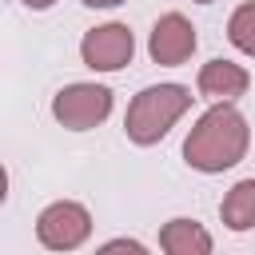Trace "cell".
Wrapping results in <instances>:
<instances>
[{
    "mask_svg": "<svg viewBox=\"0 0 255 255\" xmlns=\"http://www.w3.org/2000/svg\"><path fill=\"white\" fill-rule=\"evenodd\" d=\"M195 4H211V0H195Z\"/></svg>",
    "mask_w": 255,
    "mask_h": 255,
    "instance_id": "14",
    "label": "cell"
},
{
    "mask_svg": "<svg viewBox=\"0 0 255 255\" xmlns=\"http://www.w3.org/2000/svg\"><path fill=\"white\" fill-rule=\"evenodd\" d=\"M191 108V92L183 84H155V88H143L131 104H128V116H124V131L131 143L139 147H151L159 143L175 120Z\"/></svg>",
    "mask_w": 255,
    "mask_h": 255,
    "instance_id": "2",
    "label": "cell"
},
{
    "mask_svg": "<svg viewBox=\"0 0 255 255\" xmlns=\"http://www.w3.org/2000/svg\"><path fill=\"white\" fill-rule=\"evenodd\" d=\"M88 235H92V215L76 199H56L36 219V239L48 251H76Z\"/></svg>",
    "mask_w": 255,
    "mask_h": 255,
    "instance_id": "4",
    "label": "cell"
},
{
    "mask_svg": "<svg viewBox=\"0 0 255 255\" xmlns=\"http://www.w3.org/2000/svg\"><path fill=\"white\" fill-rule=\"evenodd\" d=\"M247 88H251V76H247L243 64H231V60H207V64L199 68V92L211 96V100H219V104L239 100Z\"/></svg>",
    "mask_w": 255,
    "mask_h": 255,
    "instance_id": "7",
    "label": "cell"
},
{
    "mask_svg": "<svg viewBox=\"0 0 255 255\" xmlns=\"http://www.w3.org/2000/svg\"><path fill=\"white\" fill-rule=\"evenodd\" d=\"M227 40H231L243 56L255 60V0H251V4H239V8L231 12V20H227Z\"/></svg>",
    "mask_w": 255,
    "mask_h": 255,
    "instance_id": "10",
    "label": "cell"
},
{
    "mask_svg": "<svg viewBox=\"0 0 255 255\" xmlns=\"http://www.w3.org/2000/svg\"><path fill=\"white\" fill-rule=\"evenodd\" d=\"M52 116L68 131H88L112 116V92L104 84H68L52 96Z\"/></svg>",
    "mask_w": 255,
    "mask_h": 255,
    "instance_id": "3",
    "label": "cell"
},
{
    "mask_svg": "<svg viewBox=\"0 0 255 255\" xmlns=\"http://www.w3.org/2000/svg\"><path fill=\"white\" fill-rule=\"evenodd\" d=\"M247 143H251L247 120H243L231 104H215V108H207V112L195 120V128L187 131V139H183V159H187L195 171L215 175V171L235 167V163L247 155Z\"/></svg>",
    "mask_w": 255,
    "mask_h": 255,
    "instance_id": "1",
    "label": "cell"
},
{
    "mask_svg": "<svg viewBox=\"0 0 255 255\" xmlns=\"http://www.w3.org/2000/svg\"><path fill=\"white\" fill-rule=\"evenodd\" d=\"M163 255H211V235L195 219H167L159 227Z\"/></svg>",
    "mask_w": 255,
    "mask_h": 255,
    "instance_id": "8",
    "label": "cell"
},
{
    "mask_svg": "<svg viewBox=\"0 0 255 255\" xmlns=\"http://www.w3.org/2000/svg\"><path fill=\"white\" fill-rule=\"evenodd\" d=\"M24 4H28V8H36V12H44V8H52L56 0H24Z\"/></svg>",
    "mask_w": 255,
    "mask_h": 255,
    "instance_id": "13",
    "label": "cell"
},
{
    "mask_svg": "<svg viewBox=\"0 0 255 255\" xmlns=\"http://www.w3.org/2000/svg\"><path fill=\"white\" fill-rule=\"evenodd\" d=\"M195 28H191V20L187 16H179V12H167V16H159L155 20V28H151V40H147V52H151V60L155 64H163V68H175V64H183L191 52H195Z\"/></svg>",
    "mask_w": 255,
    "mask_h": 255,
    "instance_id": "6",
    "label": "cell"
},
{
    "mask_svg": "<svg viewBox=\"0 0 255 255\" xmlns=\"http://www.w3.org/2000/svg\"><path fill=\"white\" fill-rule=\"evenodd\" d=\"M131 56H135V36L120 20L100 24V28L84 32V40H80V60L92 72H120L124 64H131Z\"/></svg>",
    "mask_w": 255,
    "mask_h": 255,
    "instance_id": "5",
    "label": "cell"
},
{
    "mask_svg": "<svg viewBox=\"0 0 255 255\" xmlns=\"http://www.w3.org/2000/svg\"><path fill=\"white\" fill-rule=\"evenodd\" d=\"M96 255H151V251H147L139 239H108Z\"/></svg>",
    "mask_w": 255,
    "mask_h": 255,
    "instance_id": "11",
    "label": "cell"
},
{
    "mask_svg": "<svg viewBox=\"0 0 255 255\" xmlns=\"http://www.w3.org/2000/svg\"><path fill=\"white\" fill-rule=\"evenodd\" d=\"M219 219H223V227H231V231H251V227H255V179H239V183L223 195Z\"/></svg>",
    "mask_w": 255,
    "mask_h": 255,
    "instance_id": "9",
    "label": "cell"
},
{
    "mask_svg": "<svg viewBox=\"0 0 255 255\" xmlns=\"http://www.w3.org/2000/svg\"><path fill=\"white\" fill-rule=\"evenodd\" d=\"M88 8H116V4H124V0H84Z\"/></svg>",
    "mask_w": 255,
    "mask_h": 255,
    "instance_id": "12",
    "label": "cell"
}]
</instances>
